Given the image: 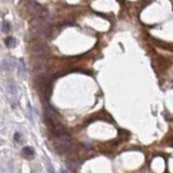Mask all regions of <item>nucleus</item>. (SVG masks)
I'll return each instance as SVG.
<instances>
[{"label":"nucleus","mask_w":173,"mask_h":173,"mask_svg":"<svg viewBox=\"0 0 173 173\" xmlns=\"http://www.w3.org/2000/svg\"><path fill=\"white\" fill-rule=\"evenodd\" d=\"M27 11L31 15L38 17V16H43L45 15V10L39 3H37L36 1H29L27 3Z\"/></svg>","instance_id":"f257e3e1"},{"label":"nucleus","mask_w":173,"mask_h":173,"mask_svg":"<svg viewBox=\"0 0 173 173\" xmlns=\"http://www.w3.org/2000/svg\"><path fill=\"white\" fill-rule=\"evenodd\" d=\"M49 35H50V27L31 29V36L34 39H37V40H45L49 37Z\"/></svg>","instance_id":"f03ea898"},{"label":"nucleus","mask_w":173,"mask_h":173,"mask_svg":"<svg viewBox=\"0 0 173 173\" xmlns=\"http://www.w3.org/2000/svg\"><path fill=\"white\" fill-rule=\"evenodd\" d=\"M55 148L60 154H64L71 148V142L65 136H60V140L55 142Z\"/></svg>","instance_id":"7ed1b4c3"},{"label":"nucleus","mask_w":173,"mask_h":173,"mask_svg":"<svg viewBox=\"0 0 173 173\" xmlns=\"http://www.w3.org/2000/svg\"><path fill=\"white\" fill-rule=\"evenodd\" d=\"M31 55L36 57H43L47 54V47L43 43H36L31 47Z\"/></svg>","instance_id":"20e7f679"},{"label":"nucleus","mask_w":173,"mask_h":173,"mask_svg":"<svg viewBox=\"0 0 173 173\" xmlns=\"http://www.w3.org/2000/svg\"><path fill=\"white\" fill-rule=\"evenodd\" d=\"M7 91H8V94L12 98H16V96H17V88H16L15 83L13 81L10 80V81L7 82Z\"/></svg>","instance_id":"39448f33"},{"label":"nucleus","mask_w":173,"mask_h":173,"mask_svg":"<svg viewBox=\"0 0 173 173\" xmlns=\"http://www.w3.org/2000/svg\"><path fill=\"white\" fill-rule=\"evenodd\" d=\"M13 66H14V64H13L12 59H10V57H5V59L2 60V62H1V68L5 71H12Z\"/></svg>","instance_id":"423d86ee"},{"label":"nucleus","mask_w":173,"mask_h":173,"mask_svg":"<svg viewBox=\"0 0 173 173\" xmlns=\"http://www.w3.org/2000/svg\"><path fill=\"white\" fill-rule=\"evenodd\" d=\"M47 67V63L43 57H37V61L34 63V69L36 71H43Z\"/></svg>","instance_id":"0eeeda50"},{"label":"nucleus","mask_w":173,"mask_h":173,"mask_svg":"<svg viewBox=\"0 0 173 173\" xmlns=\"http://www.w3.org/2000/svg\"><path fill=\"white\" fill-rule=\"evenodd\" d=\"M5 42V46L8 47V48H14L16 45L15 38H13V37H7Z\"/></svg>","instance_id":"6e6552de"},{"label":"nucleus","mask_w":173,"mask_h":173,"mask_svg":"<svg viewBox=\"0 0 173 173\" xmlns=\"http://www.w3.org/2000/svg\"><path fill=\"white\" fill-rule=\"evenodd\" d=\"M22 153H23V155H24V156H26V157H33L35 152H34V149H33L31 147H29V146H26V147L23 148Z\"/></svg>","instance_id":"1a4fd4ad"},{"label":"nucleus","mask_w":173,"mask_h":173,"mask_svg":"<svg viewBox=\"0 0 173 173\" xmlns=\"http://www.w3.org/2000/svg\"><path fill=\"white\" fill-rule=\"evenodd\" d=\"M1 27H2V33H5V34H8L11 31V24L8 21H2Z\"/></svg>","instance_id":"9d476101"},{"label":"nucleus","mask_w":173,"mask_h":173,"mask_svg":"<svg viewBox=\"0 0 173 173\" xmlns=\"http://www.w3.org/2000/svg\"><path fill=\"white\" fill-rule=\"evenodd\" d=\"M20 73L22 76H24V74L26 73V69L24 68V64H23V61H20Z\"/></svg>","instance_id":"9b49d317"},{"label":"nucleus","mask_w":173,"mask_h":173,"mask_svg":"<svg viewBox=\"0 0 173 173\" xmlns=\"http://www.w3.org/2000/svg\"><path fill=\"white\" fill-rule=\"evenodd\" d=\"M47 169H48V173H55L54 171V168L51 166V163L49 161H47Z\"/></svg>","instance_id":"f8f14e48"},{"label":"nucleus","mask_w":173,"mask_h":173,"mask_svg":"<svg viewBox=\"0 0 173 173\" xmlns=\"http://www.w3.org/2000/svg\"><path fill=\"white\" fill-rule=\"evenodd\" d=\"M20 138H21V134H20V133L16 132L15 134H14V140H15V141H19Z\"/></svg>","instance_id":"ddd939ff"},{"label":"nucleus","mask_w":173,"mask_h":173,"mask_svg":"<svg viewBox=\"0 0 173 173\" xmlns=\"http://www.w3.org/2000/svg\"><path fill=\"white\" fill-rule=\"evenodd\" d=\"M61 173H66V171H65V170H62Z\"/></svg>","instance_id":"4468645a"}]
</instances>
